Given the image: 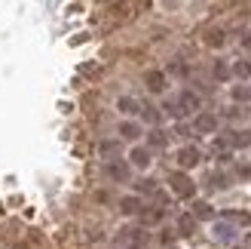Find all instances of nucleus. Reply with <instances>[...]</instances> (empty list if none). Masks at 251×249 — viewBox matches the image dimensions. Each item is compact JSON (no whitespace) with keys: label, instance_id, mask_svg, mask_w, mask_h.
<instances>
[{"label":"nucleus","instance_id":"nucleus-9","mask_svg":"<svg viewBox=\"0 0 251 249\" xmlns=\"http://www.w3.org/2000/svg\"><path fill=\"white\" fill-rule=\"evenodd\" d=\"M117 111L126 117H135V114H141V102H138L135 95H120L117 98Z\"/></svg>","mask_w":251,"mask_h":249},{"label":"nucleus","instance_id":"nucleus-23","mask_svg":"<svg viewBox=\"0 0 251 249\" xmlns=\"http://www.w3.org/2000/svg\"><path fill=\"white\" fill-rule=\"evenodd\" d=\"M141 117L156 126V123H159V108H153V105H141Z\"/></svg>","mask_w":251,"mask_h":249},{"label":"nucleus","instance_id":"nucleus-11","mask_svg":"<svg viewBox=\"0 0 251 249\" xmlns=\"http://www.w3.org/2000/svg\"><path fill=\"white\" fill-rule=\"evenodd\" d=\"M224 139H227L230 151L233 148H251V129H233V132L224 135Z\"/></svg>","mask_w":251,"mask_h":249},{"label":"nucleus","instance_id":"nucleus-7","mask_svg":"<svg viewBox=\"0 0 251 249\" xmlns=\"http://www.w3.org/2000/svg\"><path fill=\"white\" fill-rule=\"evenodd\" d=\"M104 172L110 182H129L132 169H129V160H107L104 163Z\"/></svg>","mask_w":251,"mask_h":249},{"label":"nucleus","instance_id":"nucleus-17","mask_svg":"<svg viewBox=\"0 0 251 249\" xmlns=\"http://www.w3.org/2000/svg\"><path fill=\"white\" fill-rule=\"evenodd\" d=\"M230 74H233V77H239V80H248L251 77V62L248 59H236L233 65H230Z\"/></svg>","mask_w":251,"mask_h":249},{"label":"nucleus","instance_id":"nucleus-31","mask_svg":"<svg viewBox=\"0 0 251 249\" xmlns=\"http://www.w3.org/2000/svg\"><path fill=\"white\" fill-rule=\"evenodd\" d=\"M175 135H181V139H187V135H190V126H184V123H178V126H175Z\"/></svg>","mask_w":251,"mask_h":249},{"label":"nucleus","instance_id":"nucleus-27","mask_svg":"<svg viewBox=\"0 0 251 249\" xmlns=\"http://www.w3.org/2000/svg\"><path fill=\"white\" fill-rule=\"evenodd\" d=\"M251 98V90L242 83V86H233V102H248Z\"/></svg>","mask_w":251,"mask_h":249},{"label":"nucleus","instance_id":"nucleus-2","mask_svg":"<svg viewBox=\"0 0 251 249\" xmlns=\"http://www.w3.org/2000/svg\"><path fill=\"white\" fill-rule=\"evenodd\" d=\"M144 243H147L144 228H123L117 234V246H123V249H144Z\"/></svg>","mask_w":251,"mask_h":249},{"label":"nucleus","instance_id":"nucleus-12","mask_svg":"<svg viewBox=\"0 0 251 249\" xmlns=\"http://www.w3.org/2000/svg\"><path fill=\"white\" fill-rule=\"evenodd\" d=\"M138 216H141V225L147 228V225H159L162 216H166V209H159V206H144Z\"/></svg>","mask_w":251,"mask_h":249},{"label":"nucleus","instance_id":"nucleus-20","mask_svg":"<svg viewBox=\"0 0 251 249\" xmlns=\"http://www.w3.org/2000/svg\"><path fill=\"white\" fill-rule=\"evenodd\" d=\"M205 185H208V188H215V191H224V188H227V185H230V179L227 176H224V172H208V176H205Z\"/></svg>","mask_w":251,"mask_h":249},{"label":"nucleus","instance_id":"nucleus-22","mask_svg":"<svg viewBox=\"0 0 251 249\" xmlns=\"http://www.w3.org/2000/svg\"><path fill=\"white\" fill-rule=\"evenodd\" d=\"M211 74H215V80H221V83L233 77V74H230V65H227L224 59H218V62H215V68H211Z\"/></svg>","mask_w":251,"mask_h":249},{"label":"nucleus","instance_id":"nucleus-32","mask_svg":"<svg viewBox=\"0 0 251 249\" xmlns=\"http://www.w3.org/2000/svg\"><path fill=\"white\" fill-rule=\"evenodd\" d=\"M239 114H242L239 108H227V111H224V117H230V120H233V117H239Z\"/></svg>","mask_w":251,"mask_h":249},{"label":"nucleus","instance_id":"nucleus-19","mask_svg":"<svg viewBox=\"0 0 251 249\" xmlns=\"http://www.w3.org/2000/svg\"><path fill=\"white\" fill-rule=\"evenodd\" d=\"M178 234H184V237H193V234H196V218L190 213H184L178 218Z\"/></svg>","mask_w":251,"mask_h":249},{"label":"nucleus","instance_id":"nucleus-5","mask_svg":"<svg viewBox=\"0 0 251 249\" xmlns=\"http://www.w3.org/2000/svg\"><path fill=\"white\" fill-rule=\"evenodd\" d=\"M144 86H147V93H166L169 74L159 68H150V71H144Z\"/></svg>","mask_w":251,"mask_h":249},{"label":"nucleus","instance_id":"nucleus-35","mask_svg":"<svg viewBox=\"0 0 251 249\" xmlns=\"http://www.w3.org/2000/svg\"><path fill=\"white\" fill-rule=\"evenodd\" d=\"M248 246H251V237H248Z\"/></svg>","mask_w":251,"mask_h":249},{"label":"nucleus","instance_id":"nucleus-6","mask_svg":"<svg viewBox=\"0 0 251 249\" xmlns=\"http://www.w3.org/2000/svg\"><path fill=\"white\" fill-rule=\"evenodd\" d=\"M175 160H178L181 169H193V166H199V160H202V151H199L196 145H184L181 151L175 154Z\"/></svg>","mask_w":251,"mask_h":249},{"label":"nucleus","instance_id":"nucleus-15","mask_svg":"<svg viewBox=\"0 0 251 249\" xmlns=\"http://www.w3.org/2000/svg\"><path fill=\"white\" fill-rule=\"evenodd\" d=\"M215 240L233 243L236 240V225H230V221H218V225H215Z\"/></svg>","mask_w":251,"mask_h":249},{"label":"nucleus","instance_id":"nucleus-13","mask_svg":"<svg viewBox=\"0 0 251 249\" xmlns=\"http://www.w3.org/2000/svg\"><path fill=\"white\" fill-rule=\"evenodd\" d=\"M169 139H172V135H169L166 129H159V126H153V129L147 132V148H159V151H162V148L169 145Z\"/></svg>","mask_w":251,"mask_h":249},{"label":"nucleus","instance_id":"nucleus-4","mask_svg":"<svg viewBox=\"0 0 251 249\" xmlns=\"http://www.w3.org/2000/svg\"><path fill=\"white\" fill-rule=\"evenodd\" d=\"M218 123H221L218 114H211V111H199V114L193 117V129L202 132V135H211V132H218Z\"/></svg>","mask_w":251,"mask_h":249},{"label":"nucleus","instance_id":"nucleus-14","mask_svg":"<svg viewBox=\"0 0 251 249\" xmlns=\"http://www.w3.org/2000/svg\"><path fill=\"white\" fill-rule=\"evenodd\" d=\"M196 221H205V218H215V206L208 200H193V213H190Z\"/></svg>","mask_w":251,"mask_h":249},{"label":"nucleus","instance_id":"nucleus-1","mask_svg":"<svg viewBox=\"0 0 251 249\" xmlns=\"http://www.w3.org/2000/svg\"><path fill=\"white\" fill-rule=\"evenodd\" d=\"M169 188H172L175 197H181V200H193L196 197V182L187 176V172H181V169L169 176Z\"/></svg>","mask_w":251,"mask_h":249},{"label":"nucleus","instance_id":"nucleus-10","mask_svg":"<svg viewBox=\"0 0 251 249\" xmlns=\"http://www.w3.org/2000/svg\"><path fill=\"white\" fill-rule=\"evenodd\" d=\"M129 163L138 166V169H147L153 160H150V148H141V145H135L132 151H129Z\"/></svg>","mask_w":251,"mask_h":249},{"label":"nucleus","instance_id":"nucleus-21","mask_svg":"<svg viewBox=\"0 0 251 249\" xmlns=\"http://www.w3.org/2000/svg\"><path fill=\"white\" fill-rule=\"evenodd\" d=\"M224 221H236V225H251V213H239V209H227V213H221Z\"/></svg>","mask_w":251,"mask_h":249},{"label":"nucleus","instance_id":"nucleus-25","mask_svg":"<svg viewBox=\"0 0 251 249\" xmlns=\"http://www.w3.org/2000/svg\"><path fill=\"white\" fill-rule=\"evenodd\" d=\"M98 151H101V157H114V154H120V142H101Z\"/></svg>","mask_w":251,"mask_h":249},{"label":"nucleus","instance_id":"nucleus-8","mask_svg":"<svg viewBox=\"0 0 251 249\" xmlns=\"http://www.w3.org/2000/svg\"><path fill=\"white\" fill-rule=\"evenodd\" d=\"M141 209H144V203H141V197H138V194L120 197V213H123V216H138Z\"/></svg>","mask_w":251,"mask_h":249},{"label":"nucleus","instance_id":"nucleus-16","mask_svg":"<svg viewBox=\"0 0 251 249\" xmlns=\"http://www.w3.org/2000/svg\"><path fill=\"white\" fill-rule=\"evenodd\" d=\"M117 132H120V139H126V142H135L138 135H141V126H138L135 120H123Z\"/></svg>","mask_w":251,"mask_h":249},{"label":"nucleus","instance_id":"nucleus-29","mask_svg":"<svg viewBox=\"0 0 251 249\" xmlns=\"http://www.w3.org/2000/svg\"><path fill=\"white\" fill-rule=\"evenodd\" d=\"M236 176H239V179H251V163H239V166H236Z\"/></svg>","mask_w":251,"mask_h":249},{"label":"nucleus","instance_id":"nucleus-3","mask_svg":"<svg viewBox=\"0 0 251 249\" xmlns=\"http://www.w3.org/2000/svg\"><path fill=\"white\" fill-rule=\"evenodd\" d=\"M175 105H178V111H181V117H187V114H199L202 111V98H199L193 90H181L178 93V98H175Z\"/></svg>","mask_w":251,"mask_h":249},{"label":"nucleus","instance_id":"nucleus-28","mask_svg":"<svg viewBox=\"0 0 251 249\" xmlns=\"http://www.w3.org/2000/svg\"><path fill=\"white\" fill-rule=\"evenodd\" d=\"M159 243L172 249V243H175V231H162V234H159Z\"/></svg>","mask_w":251,"mask_h":249},{"label":"nucleus","instance_id":"nucleus-26","mask_svg":"<svg viewBox=\"0 0 251 249\" xmlns=\"http://www.w3.org/2000/svg\"><path fill=\"white\" fill-rule=\"evenodd\" d=\"M169 74H175V77H187V74H190V68H187L184 62H178V59H175L172 65H169Z\"/></svg>","mask_w":251,"mask_h":249},{"label":"nucleus","instance_id":"nucleus-33","mask_svg":"<svg viewBox=\"0 0 251 249\" xmlns=\"http://www.w3.org/2000/svg\"><path fill=\"white\" fill-rule=\"evenodd\" d=\"M242 46H245V49H251V31H248V34L242 37Z\"/></svg>","mask_w":251,"mask_h":249},{"label":"nucleus","instance_id":"nucleus-24","mask_svg":"<svg viewBox=\"0 0 251 249\" xmlns=\"http://www.w3.org/2000/svg\"><path fill=\"white\" fill-rule=\"evenodd\" d=\"M135 191L138 194H156V182L153 179H141V182H135Z\"/></svg>","mask_w":251,"mask_h":249},{"label":"nucleus","instance_id":"nucleus-18","mask_svg":"<svg viewBox=\"0 0 251 249\" xmlns=\"http://www.w3.org/2000/svg\"><path fill=\"white\" fill-rule=\"evenodd\" d=\"M224 43H227V34H224L221 28H208V31H205V46H211V49H221Z\"/></svg>","mask_w":251,"mask_h":249},{"label":"nucleus","instance_id":"nucleus-34","mask_svg":"<svg viewBox=\"0 0 251 249\" xmlns=\"http://www.w3.org/2000/svg\"><path fill=\"white\" fill-rule=\"evenodd\" d=\"M230 249H248V246H230Z\"/></svg>","mask_w":251,"mask_h":249},{"label":"nucleus","instance_id":"nucleus-30","mask_svg":"<svg viewBox=\"0 0 251 249\" xmlns=\"http://www.w3.org/2000/svg\"><path fill=\"white\" fill-rule=\"evenodd\" d=\"M162 111H166L169 117H181V111H178V105H175V102H166V105H162Z\"/></svg>","mask_w":251,"mask_h":249}]
</instances>
